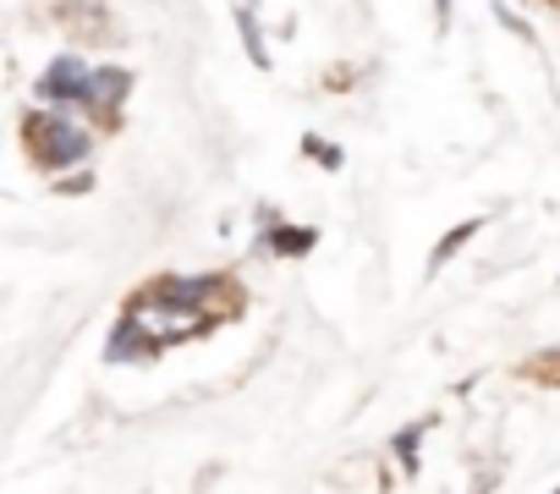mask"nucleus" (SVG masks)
Instances as JSON below:
<instances>
[{
  "label": "nucleus",
  "instance_id": "obj_1",
  "mask_svg": "<svg viewBox=\"0 0 560 494\" xmlns=\"http://www.w3.org/2000/svg\"><path fill=\"white\" fill-rule=\"evenodd\" d=\"M39 154H45V165H78V160H89V132L78 121L50 116L39 127Z\"/></svg>",
  "mask_w": 560,
  "mask_h": 494
},
{
  "label": "nucleus",
  "instance_id": "obj_2",
  "mask_svg": "<svg viewBox=\"0 0 560 494\" xmlns=\"http://www.w3.org/2000/svg\"><path fill=\"white\" fill-rule=\"evenodd\" d=\"M132 319L143 325V336H149L154 346H160V341H171V336H187V330H192V308H182V303H171V297L143 303Z\"/></svg>",
  "mask_w": 560,
  "mask_h": 494
},
{
  "label": "nucleus",
  "instance_id": "obj_3",
  "mask_svg": "<svg viewBox=\"0 0 560 494\" xmlns=\"http://www.w3.org/2000/svg\"><path fill=\"white\" fill-rule=\"evenodd\" d=\"M89 78H94V67L67 56V61H56V67L45 72L39 94H45V99H83V94H89Z\"/></svg>",
  "mask_w": 560,
  "mask_h": 494
},
{
  "label": "nucleus",
  "instance_id": "obj_4",
  "mask_svg": "<svg viewBox=\"0 0 560 494\" xmlns=\"http://www.w3.org/2000/svg\"><path fill=\"white\" fill-rule=\"evenodd\" d=\"M121 94H127V72H94V78H89L83 105H116Z\"/></svg>",
  "mask_w": 560,
  "mask_h": 494
},
{
  "label": "nucleus",
  "instance_id": "obj_5",
  "mask_svg": "<svg viewBox=\"0 0 560 494\" xmlns=\"http://www.w3.org/2000/svg\"><path fill=\"white\" fill-rule=\"evenodd\" d=\"M203 292H209V281H171V286H160V297H171V303H182V308H192Z\"/></svg>",
  "mask_w": 560,
  "mask_h": 494
},
{
  "label": "nucleus",
  "instance_id": "obj_6",
  "mask_svg": "<svg viewBox=\"0 0 560 494\" xmlns=\"http://www.w3.org/2000/svg\"><path fill=\"white\" fill-rule=\"evenodd\" d=\"M275 247H280V254H303V247H314V231L287 225V231H275Z\"/></svg>",
  "mask_w": 560,
  "mask_h": 494
},
{
  "label": "nucleus",
  "instance_id": "obj_7",
  "mask_svg": "<svg viewBox=\"0 0 560 494\" xmlns=\"http://www.w3.org/2000/svg\"><path fill=\"white\" fill-rule=\"evenodd\" d=\"M242 34H247V50H253V61L264 67V45H258V28H253V17L242 12Z\"/></svg>",
  "mask_w": 560,
  "mask_h": 494
},
{
  "label": "nucleus",
  "instance_id": "obj_8",
  "mask_svg": "<svg viewBox=\"0 0 560 494\" xmlns=\"http://www.w3.org/2000/svg\"><path fill=\"white\" fill-rule=\"evenodd\" d=\"M308 149H314V154H319V160H325V165H341V154H336V149H330V143H319V138H308Z\"/></svg>",
  "mask_w": 560,
  "mask_h": 494
}]
</instances>
